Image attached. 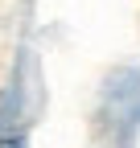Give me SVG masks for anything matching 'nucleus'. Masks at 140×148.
Returning a JSON list of instances; mask_svg holds the SVG:
<instances>
[]
</instances>
